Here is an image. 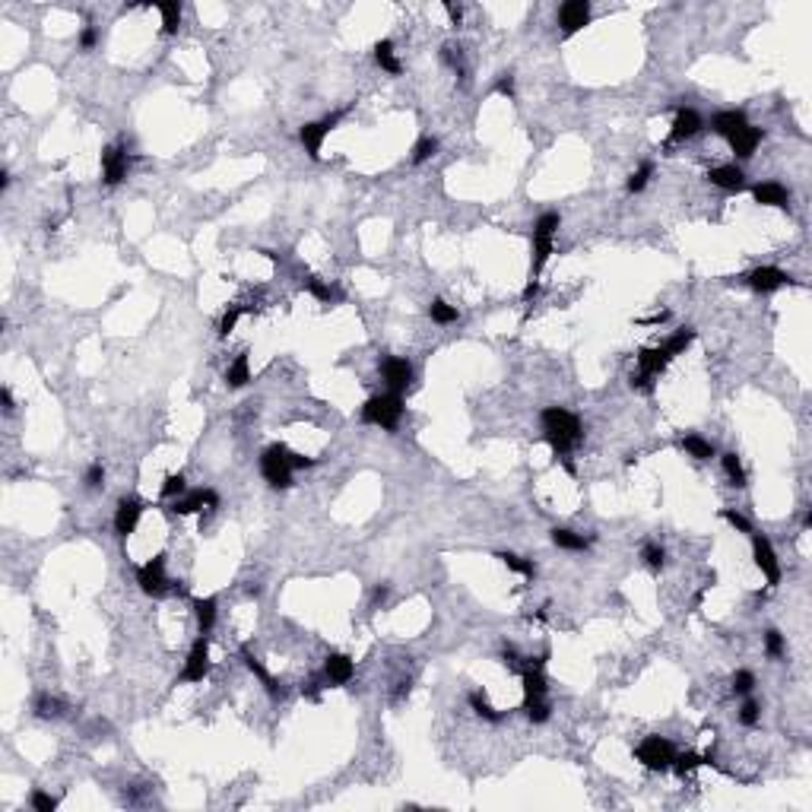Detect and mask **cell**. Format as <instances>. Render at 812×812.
I'll return each mask as SVG.
<instances>
[{"label":"cell","mask_w":812,"mask_h":812,"mask_svg":"<svg viewBox=\"0 0 812 812\" xmlns=\"http://www.w3.org/2000/svg\"><path fill=\"white\" fill-rule=\"evenodd\" d=\"M752 558H755V565H759V571L765 575L768 587L781 584V558H777V552H774V546H771L768 536L752 534Z\"/></svg>","instance_id":"11"},{"label":"cell","mask_w":812,"mask_h":812,"mask_svg":"<svg viewBox=\"0 0 812 812\" xmlns=\"http://www.w3.org/2000/svg\"><path fill=\"white\" fill-rule=\"evenodd\" d=\"M558 226H562V216H558V213H543L540 220L534 222V235H530V242H534L530 279H534V283H540V273H543L546 264H549L552 251H556V232H558Z\"/></svg>","instance_id":"3"},{"label":"cell","mask_w":812,"mask_h":812,"mask_svg":"<svg viewBox=\"0 0 812 812\" xmlns=\"http://www.w3.org/2000/svg\"><path fill=\"white\" fill-rule=\"evenodd\" d=\"M222 381H226L232 391H238V387L248 384V381H251V359H248V352H238V356L229 362V368H226V374H222Z\"/></svg>","instance_id":"25"},{"label":"cell","mask_w":812,"mask_h":812,"mask_svg":"<svg viewBox=\"0 0 812 812\" xmlns=\"http://www.w3.org/2000/svg\"><path fill=\"white\" fill-rule=\"evenodd\" d=\"M352 676H356V664H352L350 654H327L324 657V682L327 686H346V682H352Z\"/></svg>","instance_id":"15"},{"label":"cell","mask_w":812,"mask_h":812,"mask_svg":"<svg viewBox=\"0 0 812 812\" xmlns=\"http://www.w3.org/2000/svg\"><path fill=\"white\" fill-rule=\"evenodd\" d=\"M641 558H644V565L651 571H664V565H666V549L660 543H647L644 549H641Z\"/></svg>","instance_id":"38"},{"label":"cell","mask_w":812,"mask_h":812,"mask_svg":"<svg viewBox=\"0 0 812 812\" xmlns=\"http://www.w3.org/2000/svg\"><path fill=\"white\" fill-rule=\"evenodd\" d=\"M387 593H391V587H387V584L374 587V603H384V600H387Z\"/></svg>","instance_id":"60"},{"label":"cell","mask_w":812,"mask_h":812,"mask_svg":"<svg viewBox=\"0 0 812 812\" xmlns=\"http://www.w3.org/2000/svg\"><path fill=\"white\" fill-rule=\"evenodd\" d=\"M242 315H244V308L242 305H232V308L226 311V315L220 318V337H229L232 330L238 327V320H242Z\"/></svg>","instance_id":"46"},{"label":"cell","mask_w":812,"mask_h":812,"mask_svg":"<svg viewBox=\"0 0 812 812\" xmlns=\"http://www.w3.org/2000/svg\"><path fill=\"white\" fill-rule=\"evenodd\" d=\"M752 200L759 207H774V210H787L790 207V194L784 184L777 181H759L752 184Z\"/></svg>","instance_id":"21"},{"label":"cell","mask_w":812,"mask_h":812,"mask_svg":"<svg viewBox=\"0 0 812 812\" xmlns=\"http://www.w3.org/2000/svg\"><path fill=\"white\" fill-rule=\"evenodd\" d=\"M720 517H723V521H727L733 530H740V534H752V524H749V517H742L740 511L723 508V511H720Z\"/></svg>","instance_id":"49"},{"label":"cell","mask_w":812,"mask_h":812,"mask_svg":"<svg viewBox=\"0 0 812 812\" xmlns=\"http://www.w3.org/2000/svg\"><path fill=\"white\" fill-rule=\"evenodd\" d=\"M540 422H543V438L549 441V448H552V454H556V460H562L565 470L575 476L571 451H575V448L584 441V426H581V419H578L571 409H565V406H546L543 413H540Z\"/></svg>","instance_id":"1"},{"label":"cell","mask_w":812,"mask_h":812,"mask_svg":"<svg viewBox=\"0 0 812 812\" xmlns=\"http://www.w3.org/2000/svg\"><path fill=\"white\" fill-rule=\"evenodd\" d=\"M682 451L688 457H695V460H711V457H718L714 445L708 438H701V435H686V438H682Z\"/></svg>","instance_id":"27"},{"label":"cell","mask_w":812,"mask_h":812,"mask_svg":"<svg viewBox=\"0 0 812 812\" xmlns=\"http://www.w3.org/2000/svg\"><path fill=\"white\" fill-rule=\"evenodd\" d=\"M0 404H4L6 413H13V409H16V400H13V391H10V387H0Z\"/></svg>","instance_id":"59"},{"label":"cell","mask_w":812,"mask_h":812,"mask_svg":"<svg viewBox=\"0 0 812 812\" xmlns=\"http://www.w3.org/2000/svg\"><path fill=\"white\" fill-rule=\"evenodd\" d=\"M156 10L162 13V32L175 36L181 29V4H156Z\"/></svg>","instance_id":"34"},{"label":"cell","mask_w":812,"mask_h":812,"mask_svg":"<svg viewBox=\"0 0 812 812\" xmlns=\"http://www.w3.org/2000/svg\"><path fill=\"white\" fill-rule=\"evenodd\" d=\"M29 806L36 812H54V809H58V800H54L51 794H45V790H32Z\"/></svg>","instance_id":"48"},{"label":"cell","mask_w":812,"mask_h":812,"mask_svg":"<svg viewBox=\"0 0 812 812\" xmlns=\"http://www.w3.org/2000/svg\"><path fill=\"white\" fill-rule=\"evenodd\" d=\"M261 473H264V480H267L270 489H289L292 473H296V470L289 467V448L270 445L267 451L261 454Z\"/></svg>","instance_id":"5"},{"label":"cell","mask_w":812,"mask_h":812,"mask_svg":"<svg viewBox=\"0 0 812 812\" xmlns=\"http://www.w3.org/2000/svg\"><path fill=\"white\" fill-rule=\"evenodd\" d=\"M670 362L673 359L666 356L664 346H644V350H638V368H641V374H647V378H660Z\"/></svg>","instance_id":"22"},{"label":"cell","mask_w":812,"mask_h":812,"mask_svg":"<svg viewBox=\"0 0 812 812\" xmlns=\"http://www.w3.org/2000/svg\"><path fill=\"white\" fill-rule=\"evenodd\" d=\"M666 318H670V311H657V315H651V318H641L638 324L641 327H657V324H664Z\"/></svg>","instance_id":"58"},{"label":"cell","mask_w":812,"mask_h":812,"mask_svg":"<svg viewBox=\"0 0 812 812\" xmlns=\"http://www.w3.org/2000/svg\"><path fill=\"white\" fill-rule=\"evenodd\" d=\"M441 60H445L451 70H457L463 77V48L460 45H454V42H448L445 48H441Z\"/></svg>","instance_id":"43"},{"label":"cell","mask_w":812,"mask_h":812,"mask_svg":"<svg viewBox=\"0 0 812 812\" xmlns=\"http://www.w3.org/2000/svg\"><path fill=\"white\" fill-rule=\"evenodd\" d=\"M746 283H749V289H752V292L771 296V292L784 289V286L790 283V276H787L784 270H777V267H755V270L746 276Z\"/></svg>","instance_id":"17"},{"label":"cell","mask_w":812,"mask_h":812,"mask_svg":"<svg viewBox=\"0 0 812 812\" xmlns=\"http://www.w3.org/2000/svg\"><path fill=\"white\" fill-rule=\"evenodd\" d=\"M495 558H502V565L508 571H514V575H521V578H534L536 575V568H534V562L530 558H521V556H514V552H498Z\"/></svg>","instance_id":"33"},{"label":"cell","mask_w":812,"mask_h":812,"mask_svg":"<svg viewBox=\"0 0 812 812\" xmlns=\"http://www.w3.org/2000/svg\"><path fill=\"white\" fill-rule=\"evenodd\" d=\"M305 292H308V296H315L318 302H324V305L340 302V298H343L330 283H324V279H318V276H308V279H305Z\"/></svg>","instance_id":"30"},{"label":"cell","mask_w":812,"mask_h":812,"mask_svg":"<svg viewBox=\"0 0 812 812\" xmlns=\"http://www.w3.org/2000/svg\"><path fill=\"white\" fill-rule=\"evenodd\" d=\"M60 711H64V705H60L58 698H51V695H38V698H36V714H38V718L51 720V718H60Z\"/></svg>","instance_id":"42"},{"label":"cell","mask_w":812,"mask_h":812,"mask_svg":"<svg viewBox=\"0 0 812 812\" xmlns=\"http://www.w3.org/2000/svg\"><path fill=\"white\" fill-rule=\"evenodd\" d=\"M343 118H346V108H340V112L327 114V118H320V121H308V124L298 127V140H302L305 153H308L311 159H320V146H324L327 134H330L333 127H337Z\"/></svg>","instance_id":"6"},{"label":"cell","mask_w":812,"mask_h":812,"mask_svg":"<svg viewBox=\"0 0 812 812\" xmlns=\"http://www.w3.org/2000/svg\"><path fill=\"white\" fill-rule=\"evenodd\" d=\"M435 153H438V140H435V136H422V140H416L409 159H413V166H422V162H428Z\"/></svg>","instance_id":"39"},{"label":"cell","mask_w":812,"mask_h":812,"mask_svg":"<svg viewBox=\"0 0 812 812\" xmlns=\"http://www.w3.org/2000/svg\"><path fill=\"white\" fill-rule=\"evenodd\" d=\"M428 318L435 320V324H441V327H448V324H457V308L454 305H448L445 298H435L432 305H428Z\"/></svg>","instance_id":"35"},{"label":"cell","mask_w":812,"mask_h":812,"mask_svg":"<svg viewBox=\"0 0 812 812\" xmlns=\"http://www.w3.org/2000/svg\"><path fill=\"white\" fill-rule=\"evenodd\" d=\"M95 45H99V32H95L92 26H86V29L80 32V48H83V51H92Z\"/></svg>","instance_id":"53"},{"label":"cell","mask_w":812,"mask_h":812,"mask_svg":"<svg viewBox=\"0 0 812 812\" xmlns=\"http://www.w3.org/2000/svg\"><path fill=\"white\" fill-rule=\"evenodd\" d=\"M320 688H324V686H320V679H311L308 686H302V695H308L311 701H318V698H320Z\"/></svg>","instance_id":"57"},{"label":"cell","mask_w":812,"mask_h":812,"mask_svg":"<svg viewBox=\"0 0 812 812\" xmlns=\"http://www.w3.org/2000/svg\"><path fill=\"white\" fill-rule=\"evenodd\" d=\"M184 492H188L184 473H166V480H162V498H178Z\"/></svg>","instance_id":"41"},{"label":"cell","mask_w":812,"mask_h":812,"mask_svg":"<svg viewBox=\"0 0 812 812\" xmlns=\"http://www.w3.org/2000/svg\"><path fill=\"white\" fill-rule=\"evenodd\" d=\"M127 168H131V156H127V149L121 143H112V146L102 149V181L108 188H118L127 178Z\"/></svg>","instance_id":"10"},{"label":"cell","mask_w":812,"mask_h":812,"mask_svg":"<svg viewBox=\"0 0 812 812\" xmlns=\"http://www.w3.org/2000/svg\"><path fill=\"white\" fill-rule=\"evenodd\" d=\"M445 13H448V19H451L454 26L463 23V6L460 4H445Z\"/></svg>","instance_id":"56"},{"label":"cell","mask_w":812,"mask_h":812,"mask_svg":"<svg viewBox=\"0 0 812 812\" xmlns=\"http://www.w3.org/2000/svg\"><path fill=\"white\" fill-rule=\"evenodd\" d=\"M190 606H194V619H197V629H200V634H210L216 625V600L213 597H194L190 600Z\"/></svg>","instance_id":"26"},{"label":"cell","mask_w":812,"mask_h":812,"mask_svg":"<svg viewBox=\"0 0 812 812\" xmlns=\"http://www.w3.org/2000/svg\"><path fill=\"white\" fill-rule=\"evenodd\" d=\"M762 136H765V134H762V127H752V124H749L746 131L736 134L733 140H730V149L736 153V159H752L755 149H759V143H762Z\"/></svg>","instance_id":"24"},{"label":"cell","mask_w":812,"mask_h":812,"mask_svg":"<svg viewBox=\"0 0 812 812\" xmlns=\"http://www.w3.org/2000/svg\"><path fill=\"white\" fill-rule=\"evenodd\" d=\"M730 688H733V695H749L755 688V676L749 670H736L733 673V682H730Z\"/></svg>","instance_id":"45"},{"label":"cell","mask_w":812,"mask_h":812,"mask_svg":"<svg viewBox=\"0 0 812 812\" xmlns=\"http://www.w3.org/2000/svg\"><path fill=\"white\" fill-rule=\"evenodd\" d=\"M632 391H641V394H651L654 391V378H647V374H632Z\"/></svg>","instance_id":"54"},{"label":"cell","mask_w":812,"mask_h":812,"mask_svg":"<svg viewBox=\"0 0 812 812\" xmlns=\"http://www.w3.org/2000/svg\"><path fill=\"white\" fill-rule=\"evenodd\" d=\"M552 543H556L558 549H565V552H584L587 546H590V540H584L581 534H575V530H565V527H556V530H552Z\"/></svg>","instance_id":"28"},{"label":"cell","mask_w":812,"mask_h":812,"mask_svg":"<svg viewBox=\"0 0 812 812\" xmlns=\"http://www.w3.org/2000/svg\"><path fill=\"white\" fill-rule=\"evenodd\" d=\"M521 711L527 714L530 723H546V720L552 718V708H549V701H546V698H540V701H524Z\"/></svg>","instance_id":"40"},{"label":"cell","mask_w":812,"mask_h":812,"mask_svg":"<svg viewBox=\"0 0 812 812\" xmlns=\"http://www.w3.org/2000/svg\"><path fill=\"white\" fill-rule=\"evenodd\" d=\"M220 508V495L216 489H194V492H184L178 498H172L168 504V514H200V511H216Z\"/></svg>","instance_id":"9"},{"label":"cell","mask_w":812,"mask_h":812,"mask_svg":"<svg viewBox=\"0 0 812 812\" xmlns=\"http://www.w3.org/2000/svg\"><path fill=\"white\" fill-rule=\"evenodd\" d=\"M140 517H143V502L140 498H121L118 508H114V534L121 536V540H127L131 534H136V527H140Z\"/></svg>","instance_id":"14"},{"label":"cell","mask_w":812,"mask_h":812,"mask_svg":"<svg viewBox=\"0 0 812 812\" xmlns=\"http://www.w3.org/2000/svg\"><path fill=\"white\" fill-rule=\"evenodd\" d=\"M381 378L391 394H406L409 381H413V365L400 356H387L381 359Z\"/></svg>","instance_id":"13"},{"label":"cell","mask_w":812,"mask_h":812,"mask_svg":"<svg viewBox=\"0 0 812 812\" xmlns=\"http://www.w3.org/2000/svg\"><path fill=\"white\" fill-rule=\"evenodd\" d=\"M701 765H705V755H698V752H676V759H673V771H676L679 777H688Z\"/></svg>","instance_id":"36"},{"label":"cell","mask_w":812,"mask_h":812,"mask_svg":"<svg viewBox=\"0 0 812 812\" xmlns=\"http://www.w3.org/2000/svg\"><path fill=\"white\" fill-rule=\"evenodd\" d=\"M289 467L292 470H308V467H315V460L305 457V454H298V451H289Z\"/></svg>","instance_id":"55"},{"label":"cell","mask_w":812,"mask_h":812,"mask_svg":"<svg viewBox=\"0 0 812 812\" xmlns=\"http://www.w3.org/2000/svg\"><path fill=\"white\" fill-rule=\"evenodd\" d=\"M749 127V118H746V112H740V108H727V112H718L711 118V131L718 134V136H723V140H733L736 134H742Z\"/></svg>","instance_id":"19"},{"label":"cell","mask_w":812,"mask_h":812,"mask_svg":"<svg viewBox=\"0 0 812 812\" xmlns=\"http://www.w3.org/2000/svg\"><path fill=\"white\" fill-rule=\"evenodd\" d=\"M701 131H705V118L695 108H679L670 127V143H686L692 136H698Z\"/></svg>","instance_id":"16"},{"label":"cell","mask_w":812,"mask_h":812,"mask_svg":"<svg viewBox=\"0 0 812 812\" xmlns=\"http://www.w3.org/2000/svg\"><path fill=\"white\" fill-rule=\"evenodd\" d=\"M720 463H723V473L730 476V482H733L736 489H742L749 482V476H746V467H742V460L736 457L733 451H727V454H720Z\"/></svg>","instance_id":"29"},{"label":"cell","mask_w":812,"mask_h":812,"mask_svg":"<svg viewBox=\"0 0 812 812\" xmlns=\"http://www.w3.org/2000/svg\"><path fill=\"white\" fill-rule=\"evenodd\" d=\"M372 54H374V64H378L381 70H387L391 77H400V73H404V64H400V58H397V45H394L391 38L374 42Z\"/></svg>","instance_id":"23"},{"label":"cell","mask_w":812,"mask_h":812,"mask_svg":"<svg viewBox=\"0 0 812 812\" xmlns=\"http://www.w3.org/2000/svg\"><path fill=\"white\" fill-rule=\"evenodd\" d=\"M495 95H502V99H514V77L511 73H502L498 77V83H495Z\"/></svg>","instance_id":"51"},{"label":"cell","mask_w":812,"mask_h":812,"mask_svg":"<svg viewBox=\"0 0 812 812\" xmlns=\"http://www.w3.org/2000/svg\"><path fill=\"white\" fill-rule=\"evenodd\" d=\"M242 660H244V666H248L251 676H257V682H261V686L267 688L270 698H283V695H286V692H283V686H279V682L270 676V670L261 664V657H257V654L251 651L248 644H242Z\"/></svg>","instance_id":"20"},{"label":"cell","mask_w":812,"mask_h":812,"mask_svg":"<svg viewBox=\"0 0 812 812\" xmlns=\"http://www.w3.org/2000/svg\"><path fill=\"white\" fill-rule=\"evenodd\" d=\"M136 584L146 597H168L172 593V581L166 578V556H156L149 562H143L136 568Z\"/></svg>","instance_id":"7"},{"label":"cell","mask_w":812,"mask_h":812,"mask_svg":"<svg viewBox=\"0 0 812 812\" xmlns=\"http://www.w3.org/2000/svg\"><path fill=\"white\" fill-rule=\"evenodd\" d=\"M502 664L508 666V670H517V673L524 670V664H521V654H517L514 647H504V651H502Z\"/></svg>","instance_id":"52"},{"label":"cell","mask_w":812,"mask_h":812,"mask_svg":"<svg viewBox=\"0 0 812 812\" xmlns=\"http://www.w3.org/2000/svg\"><path fill=\"white\" fill-rule=\"evenodd\" d=\"M692 343H695V330H692V327H682V330H676L670 340H666L664 350H666V356H670V359H676V356H682V352H686Z\"/></svg>","instance_id":"31"},{"label":"cell","mask_w":812,"mask_h":812,"mask_svg":"<svg viewBox=\"0 0 812 812\" xmlns=\"http://www.w3.org/2000/svg\"><path fill=\"white\" fill-rule=\"evenodd\" d=\"M784 651H787V644H784V634L777 632V629L765 632V654H768V657H771V660H781Z\"/></svg>","instance_id":"44"},{"label":"cell","mask_w":812,"mask_h":812,"mask_svg":"<svg viewBox=\"0 0 812 812\" xmlns=\"http://www.w3.org/2000/svg\"><path fill=\"white\" fill-rule=\"evenodd\" d=\"M590 0H565L558 6V26H562V36H578L581 29L590 26Z\"/></svg>","instance_id":"12"},{"label":"cell","mask_w":812,"mask_h":812,"mask_svg":"<svg viewBox=\"0 0 812 812\" xmlns=\"http://www.w3.org/2000/svg\"><path fill=\"white\" fill-rule=\"evenodd\" d=\"M83 482H86V489H90V492L102 489V486H105V467H102V463H90V470H86Z\"/></svg>","instance_id":"50"},{"label":"cell","mask_w":812,"mask_h":812,"mask_svg":"<svg viewBox=\"0 0 812 812\" xmlns=\"http://www.w3.org/2000/svg\"><path fill=\"white\" fill-rule=\"evenodd\" d=\"M359 419L365 422V426H378V428H384V432H394V428L400 426V419H404V394L387 391V394L368 397L359 409Z\"/></svg>","instance_id":"2"},{"label":"cell","mask_w":812,"mask_h":812,"mask_svg":"<svg viewBox=\"0 0 812 812\" xmlns=\"http://www.w3.org/2000/svg\"><path fill=\"white\" fill-rule=\"evenodd\" d=\"M759 720H762V708H759V701L749 698L746 705L740 708V723H742V727H759Z\"/></svg>","instance_id":"47"},{"label":"cell","mask_w":812,"mask_h":812,"mask_svg":"<svg viewBox=\"0 0 812 812\" xmlns=\"http://www.w3.org/2000/svg\"><path fill=\"white\" fill-rule=\"evenodd\" d=\"M651 175H654V162H641V166L629 175V181H625V190H629V194H641V190L647 188V181H651Z\"/></svg>","instance_id":"37"},{"label":"cell","mask_w":812,"mask_h":812,"mask_svg":"<svg viewBox=\"0 0 812 812\" xmlns=\"http://www.w3.org/2000/svg\"><path fill=\"white\" fill-rule=\"evenodd\" d=\"M467 701H470V708H473L476 718H482V720H489V723H498V720L504 718L502 711H495V708L489 705L486 695H482V692H470V695H467Z\"/></svg>","instance_id":"32"},{"label":"cell","mask_w":812,"mask_h":812,"mask_svg":"<svg viewBox=\"0 0 812 812\" xmlns=\"http://www.w3.org/2000/svg\"><path fill=\"white\" fill-rule=\"evenodd\" d=\"M809 527H812V511H806V514H803V530H809Z\"/></svg>","instance_id":"61"},{"label":"cell","mask_w":812,"mask_h":812,"mask_svg":"<svg viewBox=\"0 0 812 812\" xmlns=\"http://www.w3.org/2000/svg\"><path fill=\"white\" fill-rule=\"evenodd\" d=\"M708 181H711L714 188L727 190V194H740V190L746 188V172H742L736 162H727V166H714L711 172H708Z\"/></svg>","instance_id":"18"},{"label":"cell","mask_w":812,"mask_h":812,"mask_svg":"<svg viewBox=\"0 0 812 812\" xmlns=\"http://www.w3.org/2000/svg\"><path fill=\"white\" fill-rule=\"evenodd\" d=\"M634 759L641 762L647 771H670L673 759H676V749L666 736H644V740L634 746Z\"/></svg>","instance_id":"4"},{"label":"cell","mask_w":812,"mask_h":812,"mask_svg":"<svg viewBox=\"0 0 812 812\" xmlns=\"http://www.w3.org/2000/svg\"><path fill=\"white\" fill-rule=\"evenodd\" d=\"M210 634H200V638L190 644L188 651V660H184L181 666V682H203L210 676Z\"/></svg>","instance_id":"8"}]
</instances>
